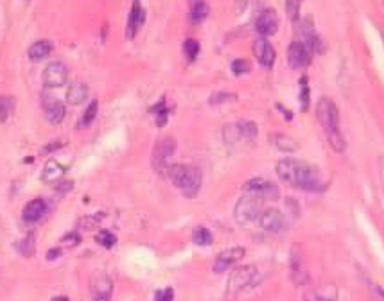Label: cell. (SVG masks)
Masks as SVG:
<instances>
[{
    "label": "cell",
    "mask_w": 384,
    "mask_h": 301,
    "mask_svg": "<svg viewBox=\"0 0 384 301\" xmlns=\"http://www.w3.org/2000/svg\"><path fill=\"white\" fill-rule=\"evenodd\" d=\"M301 101V108L302 110L306 111L309 107V102H310V89L308 87L307 83H302L301 84V90H300V97H299Z\"/></svg>",
    "instance_id": "obj_37"
},
{
    "label": "cell",
    "mask_w": 384,
    "mask_h": 301,
    "mask_svg": "<svg viewBox=\"0 0 384 301\" xmlns=\"http://www.w3.org/2000/svg\"><path fill=\"white\" fill-rule=\"evenodd\" d=\"M174 298V291L171 288L164 290H157L155 292V301H172Z\"/></svg>",
    "instance_id": "obj_38"
},
{
    "label": "cell",
    "mask_w": 384,
    "mask_h": 301,
    "mask_svg": "<svg viewBox=\"0 0 384 301\" xmlns=\"http://www.w3.org/2000/svg\"><path fill=\"white\" fill-rule=\"evenodd\" d=\"M263 200L257 197L246 194L236 203L234 209L235 221L240 225H248L261 217Z\"/></svg>",
    "instance_id": "obj_5"
},
{
    "label": "cell",
    "mask_w": 384,
    "mask_h": 301,
    "mask_svg": "<svg viewBox=\"0 0 384 301\" xmlns=\"http://www.w3.org/2000/svg\"><path fill=\"white\" fill-rule=\"evenodd\" d=\"M255 28L261 35L272 36L279 29V17L273 8L263 10L255 21Z\"/></svg>",
    "instance_id": "obj_12"
},
{
    "label": "cell",
    "mask_w": 384,
    "mask_h": 301,
    "mask_svg": "<svg viewBox=\"0 0 384 301\" xmlns=\"http://www.w3.org/2000/svg\"><path fill=\"white\" fill-rule=\"evenodd\" d=\"M95 301H109L112 293V281L107 276H97L92 283Z\"/></svg>",
    "instance_id": "obj_16"
},
{
    "label": "cell",
    "mask_w": 384,
    "mask_h": 301,
    "mask_svg": "<svg viewBox=\"0 0 384 301\" xmlns=\"http://www.w3.org/2000/svg\"><path fill=\"white\" fill-rule=\"evenodd\" d=\"M285 3L286 14H288L289 18L292 19V21H297L299 17V10H300V1H294V0H292V1H286Z\"/></svg>",
    "instance_id": "obj_36"
},
{
    "label": "cell",
    "mask_w": 384,
    "mask_h": 301,
    "mask_svg": "<svg viewBox=\"0 0 384 301\" xmlns=\"http://www.w3.org/2000/svg\"><path fill=\"white\" fill-rule=\"evenodd\" d=\"M65 116V106L63 102L56 101L52 102L48 108V119L52 125H59L60 123L63 121Z\"/></svg>",
    "instance_id": "obj_22"
},
{
    "label": "cell",
    "mask_w": 384,
    "mask_h": 301,
    "mask_svg": "<svg viewBox=\"0 0 384 301\" xmlns=\"http://www.w3.org/2000/svg\"><path fill=\"white\" fill-rule=\"evenodd\" d=\"M145 18H146V14H145V10L143 9V7L141 6V2L134 1L127 22L126 33L128 38L133 40V38L136 36L137 32L141 29L143 24H144Z\"/></svg>",
    "instance_id": "obj_14"
},
{
    "label": "cell",
    "mask_w": 384,
    "mask_h": 301,
    "mask_svg": "<svg viewBox=\"0 0 384 301\" xmlns=\"http://www.w3.org/2000/svg\"><path fill=\"white\" fill-rule=\"evenodd\" d=\"M155 108V113H156V124L157 126H164L168 123V116H169V109L165 107L163 102H158Z\"/></svg>",
    "instance_id": "obj_33"
},
{
    "label": "cell",
    "mask_w": 384,
    "mask_h": 301,
    "mask_svg": "<svg viewBox=\"0 0 384 301\" xmlns=\"http://www.w3.org/2000/svg\"><path fill=\"white\" fill-rule=\"evenodd\" d=\"M53 45L48 40H41L34 43L28 50V56L30 60H42L45 59L46 56L50 55L52 52Z\"/></svg>",
    "instance_id": "obj_20"
},
{
    "label": "cell",
    "mask_w": 384,
    "mask_h": 301,
    "mask_svg": "<svg viewBox=\"0 0 384 301\" xmlns=\"http://www.w3.org/2000/svg\"><path fill=\"white\" fill-rule=\"evenodd\" d=\"M98 108H99L98 100L94 99L90 103H89L88 107L85 108L82 117H81V119L79 121V124H77V127H80V128H85V127L90 126L92 124V122H94L97 117Z\"/></svg>",
    "instance_id": "obj_23"
},
{
    "label": "cell",
    "mask_w": 384,
    "mask_h": 301,
    "mask_svg": "<svg viewBox=\"0 0 384 301\" xmlns=\"http://www.w3.org/2000/svg\"><path fill=\"white\" fill-rule=\"evenodd\" d=\"M236 127H237L239 134L247 138H254L258 134V127L253 121H246V119L239 121Z\"/></svg>",
    "instance_id": "obj_25"
},
{
    "label": "cell",
    "mask_w": 384,
    "mask_h": 301,
    "mask_svg": "<svg viewBox=\"0 0 384 301\" xmlns=\"http://www.w3.org/2000/svg\"><path fill=\"white\" fill-rule=\"evenodd\" d=\"M64 175V168L55 160H49L46 162L42 171V180L45 183L55 182Z\"/></svg>",
    "instance_id": "obj_19"
},
{
    "label": "cell",
    "mask_w": 384,
    "mask_h": 301,
    "mask_svg": "<svg viewBox=\"0 0 384 301\" xmlns=\"http://www.w3.org/2000/svg\"><path fill=\"white\" fill-rule=\"evenodd\" d=\"M253 54L263 68L271 69L277 59V52L273 45L265 38H258L253 44Z\"/></svg>",
    "instance_id": "obj_11"
},
{
    "label": "cell",
    "mask_w": 384,
    "mask_h": 301,
    "mask_svg": "<svg viewBox=\"0 0 384 301\" xmlns=\"http://www.w3.org/2000/svg\"><path fill=\"white\" fill-rule=\"evenodd\" d=\"M61 255H62V250L60 248H53L49 251L48 254H46V258H48L49 261H54L56 260V258H59Z\"/></svg>",
    "instance_id": "obj_41"
},
{
    "label": "cell",
    "mask_w": 384,
    "mask_h": 301,
    "mask_svg": "<svg viewBox=\"0 0 384 301\" xmlns=\"http://www.w3.org/2000/svg\"><path fill=\"white\" fill-rule=\"evenodd\" d=\"M17 250L25 257L32 256L35 253V242L32 235H29L25 239H23L22 242H19L17 244Z\"/></svg>",
    "instance_id": "obj_28"
},
{
    "label": "cell",
    "mask_w": 384,
    "mask_h": 301,
    "mask_svg": "<svg viewBox=\"0 0 384 301\" xmlns=\"http://www.w3.org/2000/svg\"><path fill=\"white\" fill-rule=\"evenodd\" d=\"M176 150L177 143L173 138H163L162 141L157 142L152 154L153 167L158 171H162V170L166 171L170 167L168 162L176 154Z\"/></svg>",
    "instance_id": "obj_8"
},
{
    "label": "cell",
    "mask_w": 384,
    "mask_h": 301,
    "mask_svg": "<svg viewBox=\"0 0 384 301\" xmlns=\"http://www.w3.org/2000/svg\"><path fill=\"white\" fill-rule=\"evenodd\" d=\"M259 225L263 229L271 233H279L285 227V219L277 208H269L263 211L259 217Z\"/></svg>",
    "instance_id": "obj_13"
},
{
    "label": "cell",
    "mask_w": 384,
    "mask_h": 301,
    "mask_svg": "<svg viewBox=\"0 0 384 301\" xmlns=\"http://www.w3.org/2000/svg\"><path fill=\"white\" fill-rule=\"evenodd\" d=\"M257 276L258 271L255 265L247 264L238 266L228 277L226 289H225V298L228 301L235 300L240 292L253 284Z\"/></svg>",
    "instance_id": "obj_4"
},
{
    "label": "cell",
    "mask_w": 384,
    "mask_h": 301,
    "mask_svg": "<svg viewBox=\"0 0 384 301\" xmlns=\"http://www.w3.org/2000/svg\"><path fill=\"white\" fill-rule=\"evenodd\" d=\"M11 110H13V101L8 97H0V123L5 124L8 121Z\"/></svg>",
    "instance_id": "obj_29"
},
{
    "label": "cell",
    "mask_w": 384,
    "mask_h": 301,
    "mask_svg": "<svg viewBox=\"0 0 384 301\" xmlns=\"http://www.w3.org/2000/svg\"><path fill=\"white\" fill-rule=\"evenodd\" d=\"M252 63L246 59H237L231 63V71L235 75H243L251 71Z\"/></svg>",
    "instance_id": "obj_30"
},
{
    "label": "cell",
    "mask_w": 384,
    "mask_h": 301,
    "mask_svg": "<svg viewBox=\"0 0 384 301\" xmlns=\"http://www.w3.org/2000/svg\"><path fill=\"white\" fill-rule=\"evenodd\" d=\"M290 268H291V276L294 283L297 284H306L309 281V276L305 270L304 261L298 252H293L291 254L290 258Z\"/></svg>",
    "instance_id": "obj_15"
},
{
    "label": "cell",
    "mask_w": 384,
    "mask_h": 301,
    "mask_svg": "<svg viewBox=\"0 0 384 301\" xmlns=\"http://www.w3.org/2000/svg\"><path fill=\"white\" fill-rule=\"evenodd\" d=\"M192 241L198 246H209L212 244L213 237L211 231L205 227H198L192 234Z\"/></svg>",
    "instance_id": "obj_24"
},
{
    "label": "cell",
    "mask_w": 384,
    "mask_h": 301,
    "mask_svg": "<svg viewBox=\"0 0 384 301\" xmlns=\"http://www.w3.org/2000/svg\"><path fill=\"white\" fill-rule=\"evenodd\" d=\"M88 96L89 88L87 84L83 82H73L71 86L68 88L65 98H67V101L70 105L77 106L84 102L85 100H87Z\"/></svg>",
    "instance_id": "obj_18"
},
{
    "label": "cell",
    "mask_w": 384,
    "mask_h": 301,
    "mask_svg": "<svg viewBox=\"0 0 384 301\" xmlns=\"http://www.w3.org/2000/svg\"><path fill=\"white\" fill-rule=\"evenodd\" d=\"M46 210L44 200L33 199L26 204L23 210V218L27 223H35L43 217Z\"/></svg>",
    "instance_id": "obj_17"
},
{
    "label": "cell",
    "mask_w": 384,
    "mask_h": 301,
    "mask_svg": "<svg viewBox=\"0 0 384 301\" xmlns=\"http://www.w3.org/2000/svg\"><path fill=\"white\" fill-rule=\"evenodd\" d=\"M209 13V7L207 2L205 1H193L190 8V21L195 23V24H199V23L204 22L208 16Z\"/></svg>",
    "instance_id": "obj_21"
},
{
    "label": "cell",
    "mask_w": 384,
    "mask_h": 301,
    "mask_svg": "<svg viewBox=\"0 0 384 301\" xmlns=\"http://www.w3.org/2000/svg\"><path fill=\"white\" fill-rule=\"evenodd\" d=\"M316 113L333 150L336 153H343L346 149V143L339 128V110L336 103L331 98L323 97L317 103Z\"/></svg>",
    "instance_id": "obj_2"
},
{
    "label": "cell",
    "mask_w": 384,
    "mask_h": 301,
    "mask_svg": "<svg viewBox=\"0 0 384 301\" xmlns=\"http://www.w3.org/2000/svg\"><path fill=\"white\" fill-rule=\"evenodd\" d=\"M246 251L242 246H234V248L227 249L220 252L216 257L215 264H213V271L216 273H223L227 271L239 261H242L245 256Z\"/></svg>",
    "instance_id": "obj_9"
},
{
    "label": "cell",
    "mask_w": 384,
    "mask_h": 301,
    "mask_svg": "<svg viewBox=\"0 0 384 301\" xmlns=\"http://www.w3.org/2000/svg\"><path fill=\"white\" fill-rule=\"evenodd\" d=\"M183 52L189 61H195L200 53V43L197 40L189 38L183 43Z\"/></svg>",
    "instance_id": "obj_27"
},
{
    "label": "cell",
    "mask_w": 384,
    "mask_h": 301,
    "mask_svg": "<svg viewBox=\"0 0 384 301\" xmlns=\"http://www.w3.org/2000/svg\"><path fill=\"white\" fill-rule=\"evenodd\" d=\"M371 293L376 301H384V289L379 284H370Z\"/></svg>",
    "instance_id": "obj_39"
},
{
    "label": "cell",
    "mask_w": 384,
    "mask_h": 301,
    "mask_svg": "<svg viewBox=\"0 0 384 301\" xmlns=\"http://www.w3.org/2000/svg\"><path fill=\"white\" fill-rule=\"evenodd\" d=\"M96 241L99 245L103 246V248L112 249L116 243H117V236L108 229H102L97 234Z\"/></svg>",
    "instance_id": "obj_26"
},
{
    "label": "cell",
    "mask_w": 384,
    "mask_h": 301,
    "mask_svg": "<svg viewBox=\"0 0 384 301\" xmlns=\"http://www.w3.org/2000/svg\"><path fill=\"white\" fill-rule=\"evenodd\" d=\"M73 186H75V184H73V181L65 180V181H62L60 184H57V187L55 189L57 191L62 192V194H65V192H69L70 190H72Z\"/></svg>",
    "instance_id": "obj_40"
},
{
    "label": "cell",
    "mask_w": 384,
    "mask_h": 301,
    "mask_svg": "<svg viewBox=\"0 0 384 301\" xmlns=\"http://www.w3.org/2000/svg\"><path fill=\"white\" fill-rule=\"evenodd\" d=\"M304 299L305 301H335V299H333L332 297L321 295V293L317 290L307 291L305 293Z\"/></svg>",
    "instance_id": "obj_35"
},
{
    "label": "cell",
    "mask_w": 384,
    "mask_h": 301,
    "mask_svg": "<svg viewBox=\"0 0 384 301\" xmlns=\"http://www.w3.org/2000/svg\"><path fill=\"white\" fill-rule=\"evenodd\" d=\"M53 301H69L68 298H65V297H57V298H54Z\"/></svg>",
    "instance_id": "obj_43"
},
{
    "label": "cell",
    "mask_w": 384,
    "mask_h": 301,
    "mask_svg": "<svg viewBox=\"0 0 384 301\" xmlns=\"http://www.w3.org/2000/svg\"><path fill=\"white\" fill-rule=\"evenodd\" d=\"M279 179L289 187L307 191L323 189V175L315 165L296 159H283L277 164Z\"/></svg>",
    "instance_id": "obj_1"
},
{
    "label": "cell",
    "mask_w": 384,
    "mask_h": 301,
    "mask_svg": "<svg viewBox=\"0 0 384 301\" xmlns=\"http://www.w3.org/2000/svg\"><path fill=\"white\" fill-rule=\"evenodd\" d=\"M311 53L312 51L305 42L294 41L288 48V63L294 70L307 68L311 62Z\"/></svg>",
    "instance_id": "obj_7"
},
{
    "label": "cell",
    "mask_w": 384,
    "mask_h": 301,
    "mask_svg": "<svg viewBox=\"0 0 384 301\" xmlns=\"http://www.w3.org/2000/svg\"><path fill=\"white\" fill-rule=\"evenodd\" d=\"M100 221H102V216L100 215L85 216V217L80 219L79 226L85 230H91L99 225Z\"/></svg>",
    "instance_id": "obj_32"
},
{
    "label": "cell",
    "mask_w": 384,
    "mask_h": 301,
    "mask_svg": "<svg viewBox=\"0 0 384 301\" xmlns=\"http://www.w3.org/2000/svg\"><path fill=\"white\" fill-rule=\"evenodd\" d=\"M275 144L281 150H286V152H291V150H297V143L294 142L292 138H290L285 135H278L275 138Z\"/></svg>",
    "instance_id": "obj_31"
},
{
    "label": "cell",
    "mask_w": 384,
    "mask_h": 301,
    "mask_svg": "<svg viewBox=\"0 0 384 301\" xmlns=\"http://www.w3.org/2000/svg\"><path fill=\"white\" fill-rule=\"evenodd\" d=\"M236 99V96L234 94H228V92H216L212 94L209 102L212 105H218V103H224L226 101H230V100Z\"/></svg>",
    "instance_id": "obj_34"
},
{
    "label": "cell",
    "mask_w": 384,
    "mask_h": 301,
    "mask_svg": "<svg viewBox=\"0 0 384 301\" xmlns=\"http://www.w3.org/2000/svg\"><path fill=\"white\" fill-rule=\"evenodd\" d=\"M68 81V69L62 62L50 63L43 72V82L46 87L57 88Z\"/></svg>",
    "instance_id": "obj_10"
},
{
    "label": "cell",
    "mask_w": 384,
    "mask_h": 301,
    "mask_svg": "<svg viewBox=\"0 0 384 301\" xmlns=\"http://www.w3.org/2000/svg\"><path fill=\"white\" fill-rule=\"evenodd\" d=\"M244 190L246 194L257 197V198L264 200H278L280 197V190L274 182L267 181L262 177H255L245 183Z\"/></svg>",
    "instance_id": "obj_6"
},
{
    "label": "cell",
    "mask_w": 384,
    "mask_h": 301,
    "mask_svg": "<svg viewBox=\"0 0 384 301\" xmlns=\"http://www.w3.org/2000/svg\"><path fill=\"white\" fill-rule=\"evenodd\" d=\"M169 177L185 197L195 198L203 184V173L197 167L187 164H173L166 170Z\"/></svg>",
    "instance_id": "obj_3"
},
{
    "label": "cell",
    "mask_w": 384,
    "mask_h": 301,
    "mask_svg": "<svg viewBox=\"0 0 384 301\" xmlns=\"http://www.w3.org/2000/svg\"><path fill=\"white\" fill-rule=\"evenodd\" d=\"M62 148V143L60 142H54V143H51V144H49L48 146H45L44 148V152L45 153H50L52 152V150H56Z\"/></svg>",
    "instance_id": "obj_42"
}]
</instances>
